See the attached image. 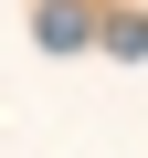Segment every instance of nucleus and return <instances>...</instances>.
I'll return each instance as SVG.
<instances>
[{"label": "nucleus", "mask_w": 148, "mask_h": 158, "mask_svg": "<svg viewBox=\"0 0 148 158\" xmlns=\"http://www.w3.org/2000/svg\"><path fill=\"white\" fill-rule=\"evenodd\" d=\"M32 42H42V53H85V42H95V21L74 11V0H42V32H32Z\"/></svg>", "instance_id": "1"}, {"label": "nucleus", "mask_w": 148, "mask_h": 158, "mask_svg": "<svg viewBox=\"0 0 148 158\" xmlns=\"http://www.w3.org/2000/svg\"><path fill=\"white\" fill-rule=\"evenodd\" d=\"M106 53H127V63H137V53H148V21H137V11H116V21H106Z\"/></svg>", "instance_id": "2"}]
</instances>
